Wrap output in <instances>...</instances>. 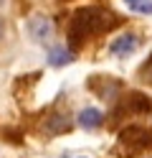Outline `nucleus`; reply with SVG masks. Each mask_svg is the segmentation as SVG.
Masks as SVG:
<instances>
[{
    "label": "nucleus",
    "mask_w": 152,
    "mask_h": 158,
    "mask_svg": "<svg viewBox=\"0 0 152 158\" xmlns=\"http://www.w3.org/2000/svg\"><path fill=\"white\" fill-rule=\"evenodd\" d=\"M111 23H114V15L109 10H101V8H84L74 15V23H71V38L94 33V31H109Z\"/></svg>",
    "instance_id": "obj_1"
},
{
    "label": "nucleus",
    "mask_w": 152,
    "mask_h": 158,
    "mask_svg": "<svg viewBox=\"0 0 152 158\" xmlns=\"http://www.w3.org/2000/svg\"><path fill=\"white\" fill-rule=\"evenodd\" d=\"M25 28H28L30 38L38 41V44H46V41H51V36H53V23H51L46 15H33Z\"/></svg>",
    "instance_id": "obj_2"
},
{
    "label": "nucleus",
    "mask_w": 152,
    "mask_h": 158,
    "mask_svg": "<svg viewBox=\"0 0 152 158\" xmlns=\"http://www.w3.org/2000/svg\"><path fill=\"white\" fill-rule=\"evenodd\" d=\"M137 46H139V38L134 33H122L119 38H114L109 44V54L111 56H129L137 51Z\"/></svg>",
    "instance_id": "obj_3"
},
{
    "label": "nucleus",
    "mask_w": 152,
    "mask_h": 158,
    "mask_svg": "<svg viewBox=\"0 0 152 158\" xmlns=\"http://www.w3.org/2000/svg\"><path fill=\"white\" fill-rule=\"evenodd\" d=\"M76 123H79V127H86V130H94V127H99L101 123H104V115H101V112L96 110V107H84V110L79 112Z\"/></svg>",
    "instance_id": "obj_4"
},
{
    "label": "nucleus",
    "mask_w": 152,
    "mask_h": 158,
    "mask_svg": "<svg viewBox=\"0 0 152 158\" xmlns=\"http://www.w3.org/2000/svg\"><path fill=\"white\" fill-rule=\"evenodd\" d=\"M46 59H48L51 66H66L68 61H74V54H71L66 46H51L48 54H46Z\"/></svg>",
    "instance_id": "obj_5"
},
{
    "label": "nucleus",
    "mask_w": 152,
    "mask_h": 158,
    "mask_svg": "<svg viewBox=\"0 0 152 158\" xmlns=\"http://www.w3.org/2000/svg\"><path fill=\"white\" fill-rule=\"evenodd\" d=\"M127 8L132 13H139V15H152V0H124Z\"/></svg>",
    "instance_id": "obj_6"
},
{
    "label": "nucleus",
    "mask_w": 152,
    "mask_h": 158,
    "mask_svg": "<svg viewBox=\"0 0 152 158\" xmlns=\"http://www.w3.org/2000/svg\"><path fill=\"white\" fill-rule=\"evenodd\" d=\"M68 130V117H53L51 120V133H64Z\"/></svg>",
    "instance_id": "obj_7"
},
{
    "label": "nucleus",
    "mask_w": 152,
    "mask_h": 158,
    "mask_svg": "<svg viewBox=\"0 0 152 158\" xmlns=\"http://www.w3.org/2000/svg\"><path fill=\"white\" fill-rule=\"evenodd\" d=\"M145 66H147V69H145V72H142V77H145V79H147V82L152 84V56H150V61H147Z\"/></svg>",
    "instance_id": "obj_8"
},
{
    "label": "nucleus",
    "mask_w": 152,
    "mask_h": 158,
    "mask_svg": "<svg viewBox=\"0 0 152 158\" xmlns=\"http://www.w3.org/2000/svg\"><path fill=\"white\" fill-rule=\"evenodd\" d=\"M3 28H5V26H3V21H0V38H3Z\"/></svg>",
    "instance_id": "obj_9"
}]
</instances>
